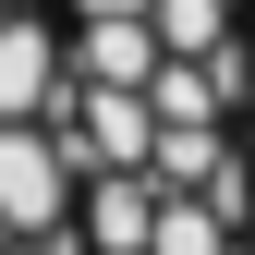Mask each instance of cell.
I'll use <instances>...</instances> for the list:
<instances>
[{
    "instance_id": "1",
    "label": "cell",
    "mask_w": 255,
    "mask_h": 255,
    "mask_svg": "<svg viewBox=\"0 0 255 255\" xmlns=\"http://www.w3.org/2000/svg\"><path fill=\"white\" fill-rule=\"evenodd\" d=\"M0 255H255L243 0H0Z\"/></svg>"
}]
</instances>
